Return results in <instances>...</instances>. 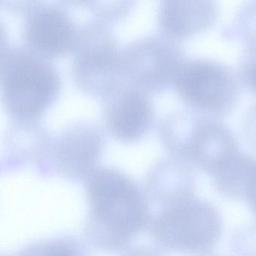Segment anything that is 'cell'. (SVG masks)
Listing matches in <instances>:
<instances>
[{
  "mask_svg": "<svg viewBox=\"0 0 256 256\" xmlns=\"http://www.w3.org/2000/svg\"><path fill=\"white\" fill-rule=\"evenodd\" d=\"M88 241L97 249L120 251L148 229L152 219L146 192L116 168H94L85 179Z\"/></svg>",
  "mask_w": 256,
  "mask_h": 256,
  "instance_id": "cell-1",
  "label": "cell"
},
{
  "mask_svg": "<svg viewBox=\"0 0 256 256\" xmlns=\"http://www.w3.org/2000/svg\"><path fill=\"white\" fill-rule=\"evenodd\" d=\"M160 135L172 157L209 175L239 150L234 132L220 118L190 109L166 117L161 123Z\"/></svg>",
  "mask_w": 256,
  "mask_h": 256,
  "instance_id": "cell-2",
  "label": "cell"
},
{
  "mask_svg": "<svg viewBox=\"0 0 256 256\" xmlns=\"http://www.w3.org/2000/svg\"><path fill=\"white\" fill-rule=\"evenodd\" d=\"M55 68L44 60L16 51L0 52V99L13 120H39L61 90Z\"/></svg>",
  "mask_w": 256,
  "mask_h": 256,
  "instance_id": "cell-3",
  "label": "cell"
},
{
  "mask_svg": "<svg viewBox=\"0 0 256 256\" xmlns=\"http://www.w3.org/2000/svg\"><path fill=\"white\" fill-rule=\"evenodd\" d=\"M148 229L162 250L202 255L215 249L222 237L224 222L215 206L194 195L160 208Z\"/></svg>",
  "mask_w": 256,
  "mask_h": 256,
  "instance_id": "cell-4",
  "label": "cell"
},
{
  "mask_svg": "<svg viewBox=\"0 0 256 256\" xmlns=\"http://www.w3.org/2000/svg\"><path fill=\"white\" fill-rule=\"evenodd\" d=\"M72 53L74 80L85 94L104 99L127 81L122 50L108 23L97 20L81 26Z\"/></svg>",
  "mask_w": 256,
  "mask_h": 256,
  "instance_id": "cell-5",
  "label": "cell"
},
{
  "mask_svg": "<svg viewBox=\"0 0 256 256\" xmlns=\"http://www.w3.org/2000/svg\"><path fill=\"white\" fill-rule=\"evenodd\" d=\"M172 86L189 109L218 118L231 114L240 99L239 80L234 72L206 59L185 60Z\"/></svg>",
  "mask_w": 256,
  "mask_h": 256,
  "instance_id": "cell-6",
  "label": "cell"
},
{
  "mask_svg": "<svg viewBox=\"0 0 256 256\" xmlns=\"http://www.w3.org/2000/svg\"><path fill=\"white\" fill-rule=\"evenodd\" d=\"M122 60L128 83L146 93H160L172 86L186 58L177 42L162 35L128 44Z\"/></svg>",
  "mask_w": 256,
  "mask_h": 256,
  "instance_id": "cell-7",
  "label": "cell"
},
{
  "mask_svg": "<svg viewBox=\"0 0 256 256\" xmlns=\"http://www.w3.org/2000/svg\"><path fill=\"white\" fill-rule=\"evenodd\" d=\"M104 136L102 127L92 122L68 126L52 137L46 159L38 171L74 183L85 180L102 157Z\"/></svg>",
  "mask_w": 256,
  "mask_h": 256,
  "instance_id": "cell-8",
  "label": "cell"
},
{
  "mask_svg": "<svg viewBox=\"0 0 256 256\" xmlns=\"http://www.w3.org/2000/svg\"><path fill=\"white\" fill-rule=\"evenodd\" d=\"M103 100L105 126L116 141L132 144L150 131L154 111L147 93L142 90L126 83Z\"/></svg>",
  "mask_w": 256,
  "mask_h": 256,
  "instance_id": "cell-9",
  "label": "cell"
},
{
  "mask_svg": "<svg viewBox=\"0 0 256 256\" xmlns=\"http://www.w3.org/2000/svg\"><path fill=\"white\" fill-rule=\"evenodd\" d=\"M76 30L67 13L56 6L40 8L32 14L25 29L30 46L48 58L72 52Z\"/></svg>",
  "mask_w": 256,
  "mask_h": 256,
  "instance_id": "cell-10",
  "label": "cell"
},
{
  "mask_svg": "<svg viewBox=\"0 0 256 256\" xmlns=\"http://www.w3.org/2000/svg\"><path fill=\"white\" fill-rule=\"evenodd\" d=\"M218 16L216 0H162L158 27L162 36L180 42L206 31Z\"/></svg>",
  "mask_w": 256,
  "mask_h": 256,
  "instance_id": "cell-11",
  "label": "cell"
},
{
  "mask_svg": "<svg viewBox=\"0 0 256 256\" xmlns=\"http://www.w3.org/2000/svg\"><path fill=\"white\" fill-rule=\"evenodd\" d=\"M52 136L39 120H13L3 139V162L9 170L33 165L39 169L46 159Z\"/></svg>",
  "mask_w": 256,
  "mask_h": 256,
  "instance_id": "cell-12",
  "label": "cell"
},
{
  "mask_svg": "<svg viewBox=\"0 0 256 256\" xmlns=\"http://www.w3.org/2000/svg\"><path fill=\"white\" fill-rule=\"evenodd\" d=\"M190 166L172 156L154 165L146 180L149 202L162 208L195 195V177Z\"/></svg>",
  "mask_w": 256,
  "mask_h": 256,
  "instance_id": "cell-13",
  "label": "cell"
},
{
  "mask_svg": "<svg viewBox=\"0 0 256 256\" xmlns=\"http://www.w3.org/2000/svg\"><path fill=\"white\" fill-rule=\"evenodd\" d=\"M256 159L238 151L219 169L210 174L216 192L230 201H242Z\"/></svg>",
  "mask_w": 256,
  "mask_h": 256,
  "instance_id": "cell-14",
  "label": "cell"
},
{
  "mask_svg": "<svg viewBox=\"0 0 256 256\" xmlns=\"http://www.w3.org/2000/svg\"><path fill=\"white\" fill-rule=\"evenodd\" d=\"M136 3L137 0H88L86 6L98 20L110 24L127 18Z\"/></svg>",
  "mask_w": 256,
  "mask_h": 256,
  "instance_id": "cell-15",
  "label": "cell"
},
{
  "mask_svg": "<svg viewBox=\"0 0 256 256\" xmlns=\"http://www.w3.org/2000/svg\"><path fill=\"white\" fill-rule=\"evenodd\" d=\"M234 31L246 51H256V0H250L240 8L234 21Z\"/></svg>",
  "mask_w": 256,
  "mask_h": 256,
  "instance_id": "cell-16",
  "label": "cell"
},
{
  "mask_svg": "<svg viewBox=\"0 0 256 256\" xmlns=\"http://www.w3.org/2000/svg\"><path fill=\"white\" fill-rule=\"evenodd\" d=\"M32 250L42 255H84L85 248L74 237H66L55 239L38 245Z\"/></svg>",
  "mask_w": 256,
  "mask_h": 256,
  "instance_id": "cell-17",
  "label": "cell"
},
{
  "mask_svg": "<svg viewBox=\"0 0 256 256\" xmlns=\"http://www.w3.org/2000/svg\"><path fill=\"white\" fill-rule=\"evenodd\" d=\"M238 78L244 87L256 96V51H246L239 64Z\"/></svg>",
  "mask_w": 256,
  "mask_h": 256,
  "instance_id": "cell-18",
  "label": "cell"
},
{
  "mask_svg": "<svg viewBox=\"0 0 256 256\" xmlns=\"http://www.w3.org/2000/svg\"><path fill=\"white\" fill-rule=\"evenodd\" d=\"M232 249L240 251L256 250V225L240 228L232 237Z\"/></svg>",
  "mask_w": 256,
  "mask_h": 256,
  "instance_id": "cell-19",
  "label": "cell"
},
{
  "mask_svg": "<svg viewBox=\"0 0 256 256\" xmlns=\"http://www.w3.org/2000/svg\"><path fill=\"white\" fill-rule=\"evenodd\" d=\"M242 129L248 144L256 150V103L246 111Z\"/></svg>",
  "mask_w": 256,
  "mask_h": 256,
  "instance_id": "cell-20",
  "label": "cell"
},
{
  "mask_svg": "<svg viewBox=\"0 0 256 256\" xmlns=\"http://www.w3.org/2000/svg\"><path fill=\"white\" fill-rule=\"evenodd\" d=\"M244 201H246L248 207L256 217V162L246 186Z\"/></svg>",
  "mask_w": 256,
  "mask_h": 256,
  "instance_id": "cell-21",
  "label": "cell"
},
{
  "mask_svg": "<svg viewBox=\"0 0 256 256\" xmlns=\"http://www.w3.org/2000/svg\"><path fill=\"white\" fill-rule=\"evenodd\" d=\"M62 3L67 6H73V7H79L81 6L86 5L88 0H60Z\"/></svg>",
  "mask_w": 256,
  "mask_h": 256,
  "instance_id": "cell-22",
  "label": "cell"
},
{
  "mask_svg": "<svg viewBox=\"0 0 256 256\" xmlns=\"http://www.w3.org/2000/svg\"><path fill=\"white\" fill-rule=\"evenodd\" d=\"M4 37H6V35H4V30L0 25V52L2 51V48L4 46V39H6Z\"/></svg>",
  "mask_w": 256,
  "mask_h": 256,
  "instance_id": "cell-23",
  "label": "cell"
}]
</instances>
